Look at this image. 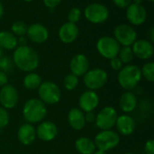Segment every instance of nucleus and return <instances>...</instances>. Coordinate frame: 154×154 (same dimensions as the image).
Segmentation results:
<instances>
[{
	"mask_svg": "<svg viewBox=\"0 0 154 154\" xmlns=\"http://www.w3.org/2000/svg\"><path fill=\"white\" fill-rule=\"evenodd\" d=\"M57 134V125L51 121H46L40 124L36 130V136H38V138L43 142H51L54 140Z\"/></svg>",
	"mask_w": 154,
	"mask_h": 154,
	"instance_id": "obj_17",
	"label": "nucleus"
},
{
	"mask_svg": "<svg viewBox=\"0 0 154 154\" xmlns=\"http://www.w3.org/2000/svg\"><path fill=\"white\" fill-rule=\"evenodd\" d=\"M8 82V77L6 73L3 72L0 70V87H4L7 84Z\"/></svg>",
	"mask_w": 154,
	"mask_h": 154,
	"instance_id": "obj_37",
	"label": "nucleus"
},
{
	"mask_svg": "<svg viewBox=\"0 0 154 154\" xmlns=\"http://www.w3.org/2000/svg\"><path fill=\"white\" fill-rule=\"evenodd\" d=\"M126 18L133 25H142L147 19V11L143 5L132 3L126 8Z\"/></svg>",
	"mask_w": 154,
	"mask_h": 154,
	"instance_id": "obj_11",
	"label": "nucleus"
},
{
	"mask_svg": "<svg viewBox=\"0 0 154 154\" xmlns=\"http://www.w3.org/2000/svg\"><path fill=\"white\" fill-rule=\"evenodd\" d=\"M96 147L103 152H107L115 149L120 143V136L117 133L112 130H105L100 132L95 137Z\"/></svg>",
	"mask_w": 154,
	"mask_h": 154,
	"instance_id": "obj_6",
	"label": "nucleus"
},
{
	"mask_svg": "<svg viewBox=\"0 0 154 154\" xmlns=\"http://www.w3.org/2000/svg\"><path fill=\"white\" fill-rule=\"evenodd\" d=\"M79 84V78L75 75H73L72 73L70 74H68L65 78H64V80H63V85L65 87L66 89L71 91L73 89H75L77 88Z\"/></svg>",
	"mask_w": 154,
	"mask_h": 154,
	"instance_id": "obj_29",
	"label": "nucleus"
},
{
	"mask_svg": "<svg viewBox=\"0 0 154 154\" xmlns=\"http://www.w3.org/2000/svg\"><path fill=\"white\" fill-rule=\"evenodd\" d=\"M108 79L107 73L99 68L88 69L84 75V84L90 90H97L103 88Z\"/></svg>",
	"mask_w": 154,
	"mask_h": 154,
	"instance_id": "obj_7",
	"label": "nucleus"
},
{
	"mask_svg": "<svg viewBox=\"0 0 154 154\" xmlns=\"http://www.w3.org/2000/svg\"><path fill=\"white\" fill-rule=\"evenodd\" d=\"M143 0H132V3L134 4H138V5H142Z\"/></svg>",
	"mask_w": 154,
	"mask_h": 154,
	"instance_id": "obj_42",
	"label": "nucleus"
},
{
	"mask_svg": "<svg viewBox=\"0 0 154 154\" xmlns=\"http://www.w3.org/2000/svg\"><path fill=\"white\" fill-rule=\"evenodd\" d=\"M18 100V92L14 86L6 84L2 87L0 90V103L4 108L11 109L17 105Z\"/></svg>",
	"mask_w": 154,
	"mask_h": 154,
	"instance_id": "obj_12",
	"label": "nucleus"
},
{
	"mask_svg": "<svg viewBox=\"0 0 154 154\" xmlns=\"http://www.w3.org/2000/svg\"><path fill=\"white\" fill-rule=\"evenodd\" d=\"M24 1H26V2H31V1H32V0H24Z\"/></svg>",
	"mask_w": 154,
	"mask_h": 154,
	"instance_id": "obj_46",
	"label": "nucleus"
},
{
	"mask_svg": "<svg viewBox=\"0 0 154 154\" xmlns=\"http://www.w3.org/2000/svg\"><path fill=\"white\" fill-rule=\"evenodd\" d=\"M75 147L80 154H93L96 152L94 141L88 137H80L75 143Z\"/></svg>",
	"mask_w": 154,
	"mask_h": 154,
	"instance_id": "obj_23",
	"label": "nucleus"
},
{
	"mask_svg": "<svg viewBox=\"0 0 154 154\" xmlns=\"http://www.w3.org/2000/svg\"><path fill=\"white\" fill-rule=\"evenodd\" d=\"M14 69V61L8 56H2L0 58V70L5 73L12 72Z\"/></svg>",
	"mask_w": 154,
	"mask_h": 154,
	"instance_id": "obj_30",
	"label": "nucleus"
},
{
	"mask_svg": "<svg viewBox=\"0 0 154 154\" xmlns=\"http://www.w3.org/2000/svg\"><path fill=\"white\" fill-rule=\"evenodd\" d=\"M84 15L92 23L99 24L105 23L109 17V10L106 5L100 3H92L84 10Z\"/></svg>",
	"mask_w": 154,
	"mask_h": 154,
	"instance_id": "obj_5",
	"label": "nucleus"
},
{
	"mask_svg": "<svg viewBox=\"0 0 154 154\" xmlns=\"http://www.w3.org/2000/svg\"><path fill=\"white\" fill-rule=\"evenodd\" d=\"M117 79L124 89L131 91L137 87L142 79L141 69L136 65H126L119 70Z\"/></svg>",
	"mask_w": 154,
	"mask_h": 154,
	"instance_id": "obj_2",
	"label": "nucleus"
},
{
	"mask_svg": "<svg viewBox=\"0 0 154 154\" xmlns=\"http://www.w3.org/2000/svg\"><path fill=\"white\" fill-rule=\"evenodd\" d=\"M99 103V98L97 94L93 90L85 91L79 97V109L83 112H90L97 108Z\"/></svg>",
	"mask_w": 154,
	"mask_h": 154,
	"instance_id": "obj_18",
	"label": "nucleus"
},
{
	"mask_svg": "<svg viewBox=\"0 0 154 154\" xmlns=\"http://www.w3.org/2000/svg\"><path fill=\"white\" fill-rule=\"evenodd\" d=\"M144 152L146 154H154V141L149 140L144 145Z\"/></svg>",
	"mask_w": 154,
	"mask_h": 154,
	"instance_id": "obj_36",
	"label": "nucleus"
},
{
	"mask_svg": "<svg viewBox=\"0 0 154 154\" xmlns=\"http://www.w3.org/2000/svg\"><path fill=\"white\" fill-rule=\"evenodd\" d=\"M4 15V5H3V3L0 1V19L3 17Z\"/></svg>",
	"mask_w": 154,
	"mask_h": 154,
	"instance_id": "obj_41",
	"label": "nucleus"
},
{
	"mask_svg": "<svg viewBox=\"0 0 154 154\" xmlns=\"http://www.w3.org/2000/svg\"><path fill=\"white\" fill-rule=\"evenodd\" d=\"M13 61L19 69L25 72H32L38 68L40 57L39 54L28 45L18 46L14 49Z\"/></svg>",
	"mask_w": 154,
	"mask_h": 154,
	"instance_id": "obj_1",
	"label": "nucleus"
},
{
	"mask_svg": "<svg viewBox=\"0 0 154 154\" xmlns=\"http://www.w3.org/2000/svg\"><path fill=\"white\" fill-rule=\"evenodd\" d=\"M117 57L123 62V64H129L134 60V52L131 46H123L120 48Z\"/></svg>",
	"mask_w": 154,
	"mask_h": 154,
	"instance_id": "obj_26",
	"label": "nucleus"
},
{
	"mask_svg": "<svg viewBox=\"0 0 154 154\" xmlns=\"http://www.w3.org/2000/svg\"><path fill=\"white\" fill-rule=\"evenodd\" d=\"M62 0H43V4L46 7L50 9H53L56 6H58Z\"/></svg>",
	"mask_w": 154,
	"mask_h": 154,
	"instance_id": "obj_35",
	"label": "nucleus"
},
{
	"mask_svg": "<svg viewBox=\"0 0 154 154\" xmlns=\"http://www.w3.org/2000/svg\"><path fill=\"white\" fill-rule=\"evenodd\" d=\"M79 34V27L76 23H72L69 22L65 23L61 25L59 30V38L63 43H72L77 40Z\"/></svg>",
	"mask_w": 154,
	"mask_h": 154,
	"instance_id": "obj_16",
	"label": "nucleus"
},
{
	"mask_svg": "<svg viewBox=\"0 0 154 154\" xmlns=\"http://www.w3.org/2000/svg\"><path fill=\"white\" fill-rule=\"evenodd\" d=\"M118 115L116 110L112 106H106L96 116V125L102 131L111 130L116 123Z\"/></svg>",
	"mask_w": 154,
	"mask_h": 154,
	"instance_id": "obj_9",
	"label": "nucleus"
},
{
	"mask_svg": "<svg viewBox=\"0 0 154 154\" xmlns=\"http://www.w3.org/2000/svg\"><path fill=\"white\" fill-rule=\"evenodd\" d=\"M119 106L123 112L132 113L137 106L136 96L131 91L125 92L119 99Z\"/></svg>",
	"mask_w": 154,
	"mask_h": 154,
	"instance_id": "obj_22",
	"label": "nucleus"
},
{
	"mask_svg": "<svg viewBox=\"0 0 154 154\" xmlns=\"http://www.w3.org/2000/svg\"><path fill=\"white\" fill-rule=\"evenodd\" d=\"M121 45L114 37L103 36L98 39L97 42V50L101 56L111 60L118 55Z\"/></svg>",
	"mask_w": 154,
	"mask_h": 154,
	"instance_id": "obj_8",
	"label": "nucleus"
},
{
	"mask_svg": "<svg viewBox=\"0 0 154 154\" xmlns=\"http://www.w3.org/2000/svg\"><path fill=\"white\" fill-rule=\"evenodd\" d=\"M9 115L8 112L4 107H0V129L6 127L9 124Z\"/></svg>",
	"mask_w": 154,
	"mask_h": 154,
	"instance_id": "obj_32",
	"label": "nucleus"
},
{
	"mask_svg": "<svg viewBox=\"0 0 154 154\" xmlns=\"http://www.w3.org/2000/svg\"><path fill=\"white\" fill-rule=\"evenodd\" d=\"M2 56H4V50L0 47V58H1Z\"/></svg>",
	"mask_w": 154,
	"mask_h": 154,
	"instance_id": "obj_44",
	"label": "nucleus"
},
{
	"mask_svg": "<svg viewBox=\"0 0 154 154\" xmlns=\"http://www.w3.org/2000/svg\"><path fill=\"white\" fill-rule=\"evenodd\" d=\"M23 116L30 124H37L47 116L45 104L37 98H32L25 102L23 108Z\"/></svg>",
	"mask_w": 154,
	"mask_h": 154,
	"instance_id": "obj_3",
	"label": "nucleus"
},
{
	"mask_svg": "<svg viewBox=\"0 0 154 154\" xmlns=\"http://www.w3.org/2000/svg\"><path fill=\"white\" fill-rule=\"evenodd\" d=\"M81 17V10L78 7H73L72 9L69 10L68 14V20L69 23H77Z\"/></svg>",
	"mask_w": 154,
	"mask_h": 154,
	"instance_id": "obj_31",
	"label": "nucleus"
},
{
	"mask_svg": "<svg viewBox=\"0 0 154 154\" xmlns=\"http://www.w3.org/2000/svg\"><path fill=\"white\" fill-rule=\"evenodd\" d=\"M85 120H86V122H88V123L95 121L96 120V115L94 114V112L93 111L87 112L85 115Z\"/></svg>",
	"mask_w": 154,
	"mask_h": 154,
	"instance_id": "obj_38",
	"label": "nucleus"
},
{
	"mask_svg": "<svg viewBox=\"0 0 154 154\" xmlns=\"http://www.w3.org/2000/svg\"><path fill=\"white\" fill-rule=\"evenodd\" d=\"M27 38L24 37V36H21V37H18L17 38V42L19 44V46H25L27 45Z\"/></svg>",
	"mask_w": 154,
	"mask_h": 154,
	"instance_id": "obj_39",
	"label": "nucleus"
},
{
	"mask_svg": "<svg viewBox=\"0 0 154 154\" xmlns=\"http://www.w3.org/2000/svg\"><path fill=\"white\" fill-rule=\"evenodd\" d=\"M68 122L74 130L79 131L83 129L86 125L84 112L79 108H71L68 114Z\"/></svg>",
	"mask_w": 154,
	"mask_h": 154,
	"instance_id": "obj_21",
	"label": "nucleus"
},
{
	"mask_svg": "<svg viewBox=\"0 0 154 154\" xmlns=\"http://www.w3.org/2000/svg\"><path fill=\"white\" fill-rule=\"evenodd\" d=\"M114 38L122 46H131L137 40V32L128 24H119L114 30Z\"/></svg>",
	"mask_w": 154,
	"mask_h": 154,
	"instance_id": "obj_10",
	"label": "nucleus"
},
{
	"mask_svg": "<svg viewBox=\"0 0 154 154\" xmlns=\"http://www.w3.org/2000/svg\"><path fill=\"white\" fill-rule=\"evenodd\" d=\"M69 68L71 73L78 78L84 76L89 69V60L86 55L80 53L77 54L71 59Z\"/></svg>",
	"mask_w": 154,
	"mask_h": 154,
	"instance_id": "obj_15",
	"label": "nucleus"
},
{
	"mask_svg": "<svg viewBox=\"0 0 154 154\" xmlns=\"http://www.w3.org/2000/svg\"><path fill=\"white\" fill-rule=\"evenodd\" d=\"M134 55L141 60H149L153 56L154 47L152 42L149 40H136L133 44Z\"/></svg>",
	"mask_w": 154,
	"mask_h": 154,
	"instance_id": "obj_13",
	"label": "nucleus"
},
{
	"mask_svg": "<svg viewBox=\"0 0 154 154\" xmlns=\"http://www.w3.org/2000/svg\"><path fill=\"white\" fill-rule=\"evenodd\" d=\"M30 41L34 43H43L49 38V31L48 29L42 23H32L27 28L26 32Z\"/></svg>",
	"mask_w": 154,
	"mask_h": 154,
	"instance_id": "obj_14",
	"label": "nucleus"
},
{
	"mask_svg": "<svg viewBox=\"0 0 154 154\" xmlns=\"http://www.w3.org/2000/svg\"><path fill=\"white\" fill-rule=\"evenodd\" d=\"M42 82V78L37 73L33 72L28 73L23 79V86L28 90H33L38 88Z\"/></svg>",
	"mask_w": 154,
	"mask_h": 154,
	"instance_id": "obj_25",
	"label": "nucleus"
},
{
	"mask_svg": "<svg viewBox=\"0 0 154 154\" xmlns=\"http://www.w3.org/2000/svg\"><path fill=\"white\" fill-rule=\"evenodd\" d=\"M110 66L115 70H120L123 68V62L116 56V57H115V58L110 60Z\"/></svg>",
	"mask_w": 154,
	"mask_h": 154,
	"instance_id": "obj_33",
	"label": "nucleus"
},
{
	"mask_svg": "<svg viewBox=\"0 0 154 154\" xmlns=\"http://www.w3.org/2000/svg\"><path fill=\"white\" fill-rule=\"evenodd\" d=\"M142 77L147 79L150 82L154 81V63L153 62H147L145 63L142 69H141Z\"/></svg>",
	"mask_w": 154,
	"mask_h": 154,
	"instance_id": "obj_28",
	"label": "nucleus"
},
{
	"mask_svg": "<svg viewBox=\"0 0 154 154\" xmlns=\"http://www.w3.org/2000/svg\"><path fill=\"white\" fill-rule=\"evenodd\" d=\"M18 45L17 37L8 31L0 32V47L3 50H14Z\"/></svg>",
	"mask_w": 154,
	"mask_h": 154,
	"instance_id": "obj_24",
	"label": "nucleus"
},
{
	"mask_svg": "<svg viewBox=\"0 0 154 154\" xmlns=\"http://www.w3.org/2000/svg\"><path fill=\"white\" fill-rule=\"evenodd\" d=\"M125 154H134V153H132V152H126V153H125Z\"/></svg>",
	"mask_w": 154,
	"mask_h": 154,
	"instance_id": "obj_47",
	"label": "nucleus"
},
{
	"mask_svg": "<svg viewBox=\"0 0 154 154\" xmlns=\"http://www.w3.org/2000/svg\"><path fill=\"white\" fill-rule=\"evenodd\" d=\"M93 154H106V152H103V151L98 150V151H96V152H95Z\"/></svg>",
	"mask_w": 154,
	"mask_h": 154,
	"instance_id": "obj_43",
	"label": "nucleus"
},
{
	"mask_svg": "<svg viewBox=\"0 0 154 154\" xmlns=\"http://www.w3.org/2000/svg\"><path fill=\"white\" fill-rule=\"evenodd\" d=\"M147 1H149V2H151V3H152V2H154V0H147Z\"/></svg>",
	"mask_w": 154,
	"mask_h": 154,
	"instance_id": "obj_45",
	"label": "nucleus"
},
{
	"mask_svg": "<svg viewBox=\"0 0 154 154\" xmlns=\"http://www.w3.org/2000/svg\"><path fill=\"white\" fill-rule=\"evenodd\" d=\"M38 94L40 100L47 105L57 104L61 97V92L59 86L51 81L42 82L38 88Z\"/></svg>",
	"mask_w": 154,
	"mask_h": 154,
	"instance_id": "obj_4",
	"label": "nucleus"
},
{
	"mask_svg": "<svg viewBox=\"0 0 154 154\" xmlns=\"http://www.w3.org/2000/svg\"><path fill=\"white\" fill-rule=\"evenodd\" d=\"M150 37H151V42H153L154 41V29L153 27L152 26L151 28H150Z\"/></svg>",
	"mask_w": 154,
	"mask_h": 154,
	"instance_id": "obj_40",
	"label": "nucleus"
},
{
	"mask_svg": "<svg viewBox=\"0 0 154 154\" xmlns=\"http://www.w3.org/2000/svg\"><path fill=\"white\" fill-rule=\"evenodd\" d=\"M27 28L28 26L26 25V23H24L22 21H16L11 26V32L14 34L16 37L24 36L27 32Z\"/></svg>",
	"mask_w": 154,
	"mask_h": 154,
	"instance_id": "obj_27",
	"label": "nucleus"
},
{
	"mask_svg": "<svg viewBox=\"0 0 154 154\" xmlns=\"http://www.w3.org/2000/svg\"><path fill=\"white\" fill-rule=\"evenodd\" d=\"M17 137L22 144L30 145L36 138V130L32 124H23L18 129Z\"/></svg>",
	"mask_w": 154,
	"mask_h": 154,
	"instance_id": "obj_20",
	"label": "nucleus"
},
{
	"mask_svg": "<svg viewBox=\"0 0 154 154\" xmlns=\"http://www.w3.org/2000/svg\"><path fill=\"white\" fill-rule=\"evenodd\" d=\"M113 3L118 8L125 9L127 8L132 4V0H113Z\"/></svg>",
	"mask_w": 154,
	"mask_h": 154,
	"instance_id": "obj_34",
	"label": "nucleus"
},
{
	"mask_svg": "<svg viewBox=\"0 0 154 154\" xmlns=\"http://www.w3.org/2000/svg\"><path fill=\"white\" fill-rule=\"evenodd\" d=\"M116 126L119 134L125 136H128L134 134L136 125H135V121L132 116L127 115H123L117 117Z\"/></svg>",
	"mask_w": 154,
	"mask_h": 154,
	"instance_id": "obj_19",
	"label": "nucleus"
}]
</instances>
